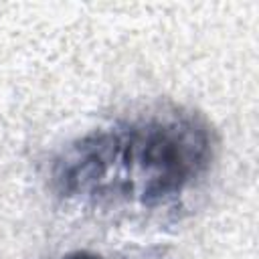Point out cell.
Masks as SVG:
<instances>
[{"mask_svg": "<svg viewBox=\"0 0 259 259\" xmlns=\"http://www.w3.org/2000/svg\"><path fill=\"white\" fill-rule=\"evenodd\" d=\"M63 259H101V257H97L93 253H87V251H77V253H69Z\"/></svg>", "mask_w": 259, "mask_h": 259, "instance_id": "cell-1", "label": "cell"}]
</instances>
